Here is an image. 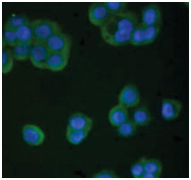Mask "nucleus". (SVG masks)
I'll return each mask as SVG.
<instances>
[{"label":"nucleus","instance_id":"nucleus-1","mask_svg":"<svg viewBox=\"0 0 191 180\" xmlns=\"http://www.w3.org/2000/svg\"><path fill=\"white\" fill-rule=\"evenodd\" d=\"M139 23L138 16L128 10L111 15L100 27L101 36L108 44L117 47L130 43L131 34Z\"/></svg>","mask_w":191,"mask_h":180},{"label":"nucleus","instance_id":"nucleus-2","mask_svg":"<svg viewBox=\"0 0 191 180\" xmlns=\"http://www.w3.org/2000/svg\"><path fill=\"white\" fill-rule=\"evenodd\" d=\"M30 23L34 42L45 43L53 34L61 30L58 23L51 19H37L30 21Z\"/></svg>","mask_w":191,"mask_h":180},{"label":"nucleus","instance_id":"nucleus-3","mask_svg":"<svg viewBox=\"0 0 191 180\" xmlns=\"http://www.w3.org/2000/svg\"><path fill=\"white\" fill-rule=\"evenodd\" d=\"M140 94L135 85L129 83L124 86L118 97V104L128 109L134 108L140 104Z\"/></svg>","mask_w":191,"mask_h":180},{"label":"nucleus","instance_id":"nucleus-4","mask_svg":"<svg viewBox=\"0 0 191 180\" xmlns=\"http://www.w3.org/2000/svg\"><path fill=\"white\" fill-rule=\"evenodd\" d=\"M182 104L179 100L172 98H163L160 104V113L162 118L166 121L177 119L182 109Z\"/></svg>","mask_w":191,"mask_h":180},{"label":"nucleus","instance_id":"nucleus-5","mask_svg":"<svg viewBox=\"0 0 191 180\" xmlns=\"http://www.w3.org/2000/svg\"><path fill=\"white\" fill-rule=\"evenodd\" d=\"M45 43L50 52L70 53L72 45L70 37L61 30L53 34Z\"/></svg>","mask_w":191,"mask_h":180},{"label":"nucleus","instance_id":"nucleus-6","mask_svg":"<svg viewBox=\"0 0 191 180\" xmlns=\"http://www.w3.org/2000/svg\"><path fill=\"white\" fill-rule=\"evenodd\" d=\"M110 16L104 2L93 3L88 7V19L90 22L95 26L100 27Z\"/></svg>","mask_w":191,"mask_h":180},{"label":"nucleus","instance_id":"nucleus-7","mask_svg":"<svg viewBox=\"0 0 191 180\" xmlns=\"http://www.w3.org/2000/svg\"><path fill=\"white\" fill-rule=\"evenodd\" d=\"M141 23L146 26H160L162 14L160 8L156 3H151L145 6L141 12Z\"/></svg>","mask_w":191,"mask_h":180},{"label":"nucleus","instance_id":"nucleus-8","mask_svg":"<svg viewBox=\"0 0 191 180\" xmlns=\"http://www.w3.org/2000/svg\"><path fill=\"white\" fill-rule=\"evenodd\" d=\"M50 52L45 43L34 42L29 59L35 67L45 69L46 62Z\"/></svg>","mask_w":191,"mask_h":180},{"label":"nucleus","instance_id":"nucleus-9","mask_svg":"<svg viewBox=\"0 0 191 180\" xmlns=\"http://www.w3.org/2000/svg\"><path fill=\"white\" fill-rule=\"evenodd\" d=\"M93 125V120L90 116L83 113L76 112L72 113L69 116L67 127L89 133Z\"/></svg>","mask_w":191,"mask_h":180},{"label":"nucleus","instance_id":"nucleus-10","mask_svg":"<svg viewBox=\"0 0 191 180\" xmlns=\"http://www.w3.org/2000/svg\"><path fill=\"white\" fill-rule=\"evenodd\" d=\"M24 141L29 145L37 146L43 142L45 135L43 131L35 125L28 124L24 126L22 131Z\"/></svg>","mask_w":191,"mask_h":180},{"label":"nucleus","instance_id":"nucleus-11","mask_svg":"<svg viewBox=\"0 0 191 180\" xmlns=\"http://www.w3.org/2000/svg\"><path fill=\"white\" fill-rule=\"evenodd\" d=\"M70 53L50 52L46 60L45 69L53 72L63 70L69 62Z\"/></svg>","mask_w":191,"mask_h":180},{"label":"nucleus","instance_id":"nucleus-12","mask_svg":"<svg viewBox=\"0 0 191 180\" xmlns=\"http://www.w3.org/2000/svg\"><path fill=\"white\" fill-rule=\"evenodd\" d=\"M130 118L128 109L118 103L113 107L108 113L109 123L115 128Z\"/></svg>","mask_w":191,"mask_h":180},{"label":"nucleus","instance_id":"nucleus-13","mask_svg":"<svg viewBox=\"0 0 191 180\" xmlns=\"http://www.w3.org/2000/svg\"><path fill=\"white\" fill-rule=\"evenodd\" d=\"M134 108L130 118L137 127L146 126L150 123L151 114L146 106L139 104Z\"/></svg>","mask_w":191,"mask_h":180},{"label":"nucleus","instance_id":"nucleus-14","mask_svg":"<svg viewBox=\"0 0 191 180\" xmlns=\"http://www.w3.org/2000/svg\"><path fill=\"white\" fill-rule=\"evenodd\" d=\"M32 44L18 42L11 50L14 59L20 61H25L29 59Z\"/></svg>","mask_w":191,"mask_h":180},{"label":"nucleus","instance_id":"nucleus-15","mask_svg":"<svg viewBox=\"0 0 191 180\" xmlns=\"http://www.w3.org/2000/svg\"><path fill=\"white\" fill-rule=\"evenodd\" d=\"M18 42L32 44L34 37L30 21L15 29Z\"/></svg>","mask_w":191,"mask_h":180},{"label":"nucleus","instance_id":"nucleus-16","mask_svg":"<svg viewBox=\"0 0 191 180\" xmlns=\"http://www.w3.org/2000/svg\"><path fill=\"white\" fill-rule=\"evenodd\" d=\"M89 133L76 130L66 127V136L67 141L73 145H78L83 142L87 137Z\"/></svg>","mask_w":191,"mask_h":180},{"label":"nucleus","instance_id":"nucleus-17","mask_svg":"<svg viewBox=\"0 0 191 180\" xmlns=\"http://www.w3.org/2000/svg\"><path fill=\"white\" fill-rule=\"evenodd\" d=\"M138 127L130 118L116 128L118 134L124 138L132 137L135 134Z\"/></svg>","mask_w":191,"mask_h":180},{"label":"nucleus","instance_id":"nucleus-18","mask_svg":"<svg viewBox=\"0 0 191 180\" xmlns=\"http://www.w3.org/2000/svg\"><path fill=\"white\" fill-rule=\"evenodd\" d=\"M162 168V164L158 159L145 158L144 162L145 172L152 174L160 177Z\"/></svg>","mask_w":191,"mask_h":180},{"label":"nucleus","instance_id":"nucleus-19","mask_svg":"<svg viewBox=\"0 0 191 180\" xmlns=\"http://www.w3.org/2000/svg\"><path fill=\"white\" fill-rule=\"evenodd\" d=\"M14 58L11 50L4 47L2 51V72L3 74L9 73L13 69Z\"/></svg>","mask_w":191,"mask_h":180},{"label":"nucleus","instance_id":"nucleus-20","mask_svg":"<svg viewBox=\"0 0 191 180\" xmlns=\"http://www.w3.org/2000/svg\"><path fill=\"white\" fill-rule=\"evenodd\" d=\"M144 26V44L145 45L152 43L155 40L160 32V26Z\"/></svg>","mask_w":191,"mask_h":180},{"label":"nucleus","instance_id":"nucleus-21","mask_svg":"<svg viewBox=\"0 0 191 180\" xmlns=\"http://www.w3.org/2000/svg\"><path fill=\"white\" fill-rule=\"evenodd\" d=\"M15 29L4 27L2 36V48L8 45L13 47L18 42Z\"/></svg>","mask_w":191,"mask_h":180},{"label":"nucleus","instance_id":"nucleus-22","mask_svg":"<svg viewBox=\"0 0 191 180\" xmlns=\"http://www.w3.org/2000/svg\"><path fill=\"white\" fill-rule=\"evenodd\" d=\"M30 22L28 18L24 15H14L7 19L4 27L16 29Z\"/></svg>","mask_w":191,"mask_h":180},{"label":"nucleus","instance_id":"nucleus-23","mask_svg":"<svg viewBox=\"0 0 191 180\" xmlns=\"http://www.w3.org/2000/svg\"><path fill=\"white\" fill-rule=\"evenodd\" d=\"M146 157H142L131 165L130 169L131 176L135 178H142L145 172L144 162Z\"/></svg>","mask_w":191,"mask_h":180},{"label":"nucleus","instance_id":"nucleus-24","mask_svg":"<svg viewBox=\"0 0 191 180\" xmlns=\"http://www.w3.org/2000/svg\"><path fill=\"white\" fill-rule=\"evenodd\" d=\"M144 26L139 23L132 33L130 44L136 46L144 45Z\"/></svg>","mask_w":191,"mask_h":180},{"label":"nucleus","instance_id":"nucleus-25","mask_svg":"<svg viewBox=\"0 0 191 180\" xmlns=\"http://www.w3.org/2000/svg\"><path fill=\"white\" fill-rule=\"evenodd\" d=\"M111 15L117 14L128 10V4L126 2H104Z\"/></svg>","mask_w":191,"mask_h":180},{"label":"nucleus","instance_id":"nucleus-26","mask_svg":"<svg viewBox=\"0 0 191 180\" xmlns=\"http://www.w3.org/2000/svg\"><path fill=\"white\" fill-rule=\"evenodd\" d=\"M93 178H115L118 176L113 170L110 169H103L93 175Z\"/></svg>","mask_w":191,"mask_h":180},{"label":"nucleus","instance_id":"nucleus-27","mask_svg":"<svg viewBox=\"0 0 191 180\" xmlns=\"http://www.w3.org/2000/svg\"><path fill=\"white\" fill-rule=\"evenodd\" d=\"M159 177L154 174L145 172L142 178H156Z\"/></svg>","mask_w":191,"mask_h":180}]
</instances>
